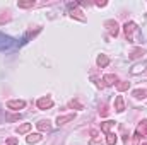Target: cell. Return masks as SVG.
I'll use <instances>...</instances> for the list:
<instances>
[{
	"label": "cell",
	"instance_id": "21",
	"mask_svg": "<svg viewBox=\"0 0 147 145\" xmlns=\"http://www.w3.org/2000/svg\"><path fill=\"white\" fill-rule=\"evenodd\" d=\"M144 68H146V65H144V63H142V65H137V67L132 70V73H139L140 70H144Z\"/></svg>",
	"mask_w": 147,
	"mask_h": 145
},
{
	"label": "cell",
	"instance_id": "2",
	"mask_svg": "<svg viewBox=\"0 0 147 145\" xmlns=\"http://www.w3.org/2000/svg\"><path fill=\"white\" fill-rule=\"evenodd\" d=\"M53 106V101L50 99V97H41V99H38V108L39 109H48Z\"/></svg>",
	"mask_w": 147,
	"mask_h": 145
},
{
	"label": "cell",
	"instance_id": "7",
	"mask_svg": "<svg viewBox=\"0 0 147 145\" xmlns=\"http://www.w3.org/2000/svg\"><path fill=\"white\" fill-rule=\"evenodd\" d=\"M115 109L118 113H123L125 111V103H123V97L121 96H116V101H115Z\"/></svg>",
	"mask_w": 147,
	"mask_h": 145
},
{
	"label": "cell",
	"instance_id": "4",
	"mask_svg": "<svg viewBox=\"0 0 147 145\" xmlns=\"http://www.w3.org/2000/svg\"><path fill=\"white\" fill-rule=\"evenodd\" d=\"M24 106H26L24 101H9V103H7V108L14 109V111H19V109H22Z\"/></svg>",
	"mask_w": 147,
	"mask_h": 145
},
{
	"label": "cell",
	"instance_id": "20",
	"mask_svg": "<svg viewBox=\"0 0 147 145\" xmlns=\"http://www.w3.org/2000/svg\"><path fill=\"white\" fill-rule=\"evenodd\" d=\"M89 145H103V142H101V140L98 138V135H96V137L91 140V144H89Z\"/></svg>",
	"mask_w": 147,
	"mask_h": 145
},
{
	"label": "cell",
	"instance_id": "22",
	"mask_svg": "<svg viewBox=\"0 0 147 145\" xmlns=\"http://www.w3.org/2000/svg\"><path fill=\"white\" fill-rule=\"evenodd\" d=\"M7 144L9 145H16L17 144V138H7Z\"/></svg>",
	"mask_w": 147,
	"mask_h": 145
},
{
	"label": "cell",
	"instance_id": "15",
	"mask_svg": "<svg viewBox=\"0 0 147 145\" xmlns=\"http://www.w3.org/2000/svg\"><path fill=\"white\" fill-rule=\"evenodd\" d=\"M29 130H31V125H29V123H24V125H21V126L17 128V133L22 135V133H28Z\"/></svg>",
	"mask_w": 147,
	"mask_h": 145
},
{
	"label": "cell",
	"instance_id": "14",
	"mask_svg": "<svg viewBox=\"0 0 147 145\" xmlns=\"http://www.w3.org/2000/svg\"><path fill=\"white\" fill-rule=\"evenodd\" d=\"M134 96L137 99H144V97H147V89H137V91H134Z\"/></svg>",
	"mask_w": 147,
	"mask_h": 145
},
{
	"label": "cell",
	"instance_id": "1",
	"mask_svg": "<svg viewBox=\"0 0 147 145\" xmlns=\"http://www.w3.org/2000/svg\"><path fill=\"white\" fill-rule=\"evenodd\" d=\"M14 46H17V41H16L14 38L5 36V34L0 33V51H3V50H10V48H14Z\"/></svg>",
	"mask_w": 147,
	"mask_h": 145
},
{
	"label": "cell",
	"instance_id": "17",
	"mask_svg": "<svg viewBox=\"0 0 147 145\" xmlns=\"http://www.w3.org/2000/svg\"><path fill=\"white\" fill-rule=\"evenodd\" d=\"M33 5H34L33 0H29V2H17V7H21V9H28V7H33Z\"/></svg>",
	"mask_w": 147,
	"mask_h": 145
},
{
	"label": "cell",
	"instance_id": "10",
	"mask_svg": "<svg viewBox=\"0 0 147 145\" xmlns=\"http://www.w3.org/2000/svg\"><path fill=\"white\" fill-rule=\"evenodd\" d=\"M39 140H41V135H39V133H31V135H28V138H26L28 144H38Z\"/></svg>",
	"mask_w": 147,
	"mask_h": 145
},
{
	"label": "cell",
	"instance_id": "5",
	"mask_svg": "<svg viewBox=\"0 0 147 145\" xmlns=\"http://www.w3.org/2000/svg\"><path fill=\"white\" fill-rule=\"evenodd\" d=\"M106 28H108L111 36H118V24L115 21H106Z\"/></svg>",
	"mask_w": 147,
	"mask_h": 145
},
{
	"label": "cell",
	"instance_id": "3",
	"mask_svg": "<svg viewBox=\"0 0 147 145\" xmlns=\"http://www.w3.org/2000/svg\"><path fill=\"white\" fill-rule=\"evenodd\" d=\"M36 126H38L39 132H51V125H50L48 119H41V121H38Z\"/></svg>",
	"mask_w": 147,
	"mask_h": 145
},
{
	"label": "cell",
	"instance_id": "9",
	"mask_svg": "<svg viewBox=\"0 0 147 145\" xmlns=\"http://www.w3.org/2000/svg\"><path fill=\"white\" fill-rule=\"evenodd\" d=\"M140 135H147V121H142V123L137 126L135 137H140Z\"/></svg>",
	"mask_w": 147,
	"mask_h": 145
},
{
	"label": "cell",
	"instance_id": "16",
	"mask_svg": "<svg viewBox=\"0 0 147 145\" xmlns=\"http://www.w3.org/2000/svg\"><path fill=\"white\" fill-rule=\"evenodd\" d=\"M116 140H118V138H116V135H115V133H108V135H106V144L108 145H115L116 144Z\"/></svg>",
	"mask_w": 147,
	"mask_h": 145
},
{
	"label": "cell",
	"instance_id": "18",
	"mask_svg": "<svg viewBox=\"0 0 147 145\" xmlns=\"http://www.w3.org/2000/svg\"><path fill=\"white\" fill-rule=\"evenodd\" d=\"M116 87H118V91H127L130 87V82H120V84H116Z\"/></svg>",
	"mask_w": 147,
	"mask_h": 145
},
{
	"label": "cell",
	"instance_id": "23",
	"mask_svg": "<svg viewBox=\"0 0 147 145\" xmlns=\"http://www.w3.org/2000/svg\"><path fill=\"white\" fill-rule=\"evenodd\" d=\"M96 5H98V7H105V5H106V2H96Z\"/></svg>",
	"mask_w": 147,
	"mask_h": 145
},
{
	"label": "cell",
	"instance_id": "24",
	"mask_svg": "<svg viewBox=\"0 0 147 145\" xmlns=\"http://www.w3.org/2000/svg\"><path fill=\"white\" fill-rule=\"evenodd\" d=\"M144 145H147V144H144Z\"/></svg>",
	"mask_w": 147,
	"mask_h": 145
},
{
	"label": "cell",
	"instance_id": "6",
	"mask_svg": "<svg viewBox=\"0 0 147 145\" xmlns=\"http://www.w3.org/2000/svg\"><path fill=\"white\" fill-rule=\"evenodd\" d=\"M74 118H75V114H67V116H58V118H57V125H58V126H62V125H65V123L72 121Z\"/></svg>",
	"mask_w": 147,
	"mask_h": 145
},
{
	"label": "cell",
	"instance_id": "8",
	"mask_svg": "<svg viewBox=\"0 0 147 145\" xmlns=\"http://www.w3.org/2000/svg\"><path fill=\"white\" fill-rule=\"evenodd\" d=\"M135 29H137L135 22H127V24H125V34H127V38L132 36V34L135 33Z\"/></svg>",
	"mask_w": 147,
	"mask_h": 145
},
{
	"label": "cell",
	"instance_id": "12",
	"mask_svg": "<svg viewBox=\"0 0 147 145\" xmlns=\"http://www.w3.org/2000/svg\"><path fill=\"white\" fill-rule=\"evenodd\" d=\"M113 126H115V121H105V123H101V130H103L106 135L110 133V130L113 128Z\"/></svg>",
	"mask_w": 147,
	"mask_h": 145
},
{
	"label": "cell",
	"instance_id": "13",
	"mask_svg": "<svg viewBox=\"0 0 147 145\" xmlns=\"http://www.w3.org/2000/svg\"><path fill=\"white\" fill-rule=\"evenodd\" d=\"M108 63H110V58H108L106 55H99V56H98V65H99L101 68H103V67H106Z\"/></svg>",
	"mask_w": 147,
	"mask_h": 145
},
{
	"label": "cell",
	"instance_id": "11",
	"mask_svg": "<svg viewBox=\"0 0 147 145\" xmlns=\"http://www.w3.org/2000/svg\"><path fill=\"white\" fill-rule=\"evenodd\" d=\"M103 82H105V85H113V84H116V77L110 73V75H105L103 77Z\"/></svg>",
	"mask_w": 147,
	"mask_h": 145
},
{
	"label": "cell",
	"instance_id": "19",
	"mask_svg": "<svg viewBox=\"0 0 147 145\" xmlns=\"http://www.w3.org/2000/svg\"><path fill=\"white\" fill-rule=\"evenodd\" d=\"M70 108H77V109H82V104L79 103V101H70V104H69Z\"/></svg>",
	"mask_w": 147,
	"mask_h": 145
}]
</instances>
